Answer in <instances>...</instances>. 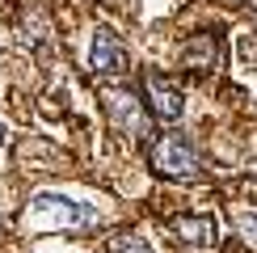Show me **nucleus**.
Listing matches in <instances>:
<instances>
[{
  "label": "nucleus",
  "instance_id": "nucleus-1",
  "mask_svg": "<svg viewBox=\"0 0 257 253\" xmlns=\"http://www.w3.org/2000/svg\"><path fill=\"white\" fill-rule=\"evenodd\" d=\"M148 165L156 169L160 177H173V182H194L202 177V152L190 135L181 131H169V135H156L152 148H148Z\"/></svg>",
  "mask_w": 257,
  "mask_h": 253
},
{
  "label": "nucleus",
  "instance_id": "nucleus-2",
  "mask_svg": "<svg viewBox=\"0 0 257 253\" xmlns=\"http://www.w3.org/2000/svg\"><path fill=\"white\" fill-rule=\"evenodd\" d=\"M26 224H47V228H68V232H84L101 224V211L89 203H76V198L63 194H34L26 207Z\"/></svg>",
  "mask_w": 257,
  "mask_h": 253
},
{
  "label": "nucleus",
  "instance_id": "nucleus-3",
  "mask_svg": "<svg viewBox=\"0 0 257 253\" xmlns=\"http://www.w3.org/2000/svg\"><path fill=\"white\" fill-rule=\"evenodd\" d=\"M105 118L118 135L126 140H148L152 135V110L144 105V97L131 89H105Z\"/></svg>",
  "mask_w": 257,
  "mask_h": 253
},
{
  "label": "nucleus",
  "instance_id": "nucleus-4",
  "mask_svg": "<svg viewBox=\"0 0 257 253\" xmlns=\"http://www.w3.org/2000/svg\"><path fill=\"white\" fill-rule=\"evenodd\" d=\"M89 68L97 72V76H126V72H131V51H126V42L114 34L110 26H101L97 34H93Z\"/></svg>",
  "mask_w": 257,
  "mask_h": 253
},
{
  "label": "nucleus",
  "instance_id": "nucleus-5",
  "mask_svg": "<svg viewBox=\"0 0 257 253\" xmlns=\"http://www.w3.org/2000/svg\"><path fill=\"white\" fill-rule=\"evenodd\" d=\"M144 101H148V110H152V118H165V122H177L181 114H186L181 89L165 76V72H156V68L144 72Z\"/></svg>",
  "mask_w": 257,
  "mask_h": 253
},
{
  "label": "nucleus",
  "instance_id": "nucleus-6",
  "mask_svg": "<svg viewBox=\"0 0 257 253\" xmlns=\"http://www.w3.org/2000/svg\"><path fill=\"white\" fill-rule=\"evenodd\" d=\"M169 232H173L181 245H194V249L215 245V219L211 215H173L169 219Z\"/></svg>",
  "mask_w": 257,
  "mask_h": 253
},
{
  "label": "nucleus",
  "instance_id": "nucleus-7",
  "mask_svg": "<svg viewBox=\"0 0 257 253\" xmlns=\"http://www.w3.org/2000/svg\"><path fill=\"white\" fill-rule=\"evenodd\" d=\"M47 34H51V26H47V17H42L38 9H30V13L17 21V38H21V47H30V51H38L42 42H47Z\"/></svg>",
  "mask_w": 257,
  "mask_h": 253
},
{
  "label": "nucleus",
  "instance_id": "nucleus-8",
  "mask_svg": "<svg viewBox=\"0 0 257 253\" xmlns=\"http://www.w3.org/2000/svg\"><path fill=\"white\" fill-rule=\"evenodd\" d=\"M181 59H186L190 68H202V63H215V59H219V51H215V42H207V34H198V38H190V42H186Z\"/></svg>",
  "mask_w": 257,
  "mask_h": 253
},
{
  "label": "nucleus",
  "instance_id": "nucleus-9",
  "mask_svg": "<svg viewBox=\"0 0 257 253\" xmlns=\"http://www.w3.org/2000/svg\"><path fill=\"white\" fill-rule=\"evenodd\" d=\"M110 253H152V245L139 232H118V236H110Z\"/></svg>",
  "mask_w": 257,
  "mask_h": 253
},
{
  "label": "nucleus",
  "instance_id": "nucleus-10",
  "mask_svg": "<svg viewBox=\"0 0 257 253\" xmlns=\"http://www.w3.org/2000/svg\"><path fill=\"white\" fill-rule=\"evenodd\" d=\"M236 232H244V240L257 249V215H253V211H240V215H236Z\"/></svg>",
  "mask_w": 257,
  "mask_h": 253
},
{
  "label": "nucleus",
  "instance_id": "nucleus-11",
  "mask_svg": "<svg viewBox=\"0 0 257 253\" xmlns=\"http://www.w3.org/2000/svg\"><path fill=\"white\" fill-rule=\"evenodd\" d=\"M5 144H9V126L0 122V148H5Z\"/></svg>",
  "mask_w": 257,
  "mask_h": 253
}]
</instances>
